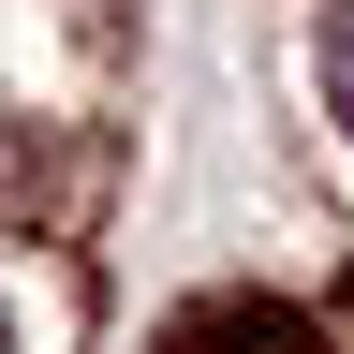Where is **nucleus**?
Returning <instances> with one entry per match:
<instances>
[{
	"label": "nucleus",
	"instance_id": "nucleus-1",
	"mask_svg": "<svg viewBox=\"0 0 354 354\" xmlns=\"http://www.w3.org/2000/svg\"><path fill=\"white\" fill-rule=\"evenodd\" d=\"M177 354H281V325H266L251 295H221V310H192V325H177Z\"/></svg>",
	"mask_w": 354,
	"mask_h": 354
},
{
	"label": "nucleus",
	"instance_id": "nucleus-2",
	"mask_svg": "<svg viewBox=\"0 0 354 354\" xmlns=\"http://www.w3.org/2000/svg\"><path fill=\"white\" fill-rule=\"evenodd\" d=\"M325 104L354 118V0H325Z\"/></svg>",
	"mask_w": 354,
	"mask_h": 354
},
{
	"label": "nucleus",
	"instance_id": "nucleus-3",
	"mask_svg": "<svg viewBox=\"0 0 354 354\" xmlns=\"http://www.w3.org/2000/svg\"><path fill=\"white\" fill-rule=\"evenodd\" d=\"M0 354H15V310H0Z\"/></svg>",
	"mask_w": 354,
	"mask_h": 354
}]
</instances>
